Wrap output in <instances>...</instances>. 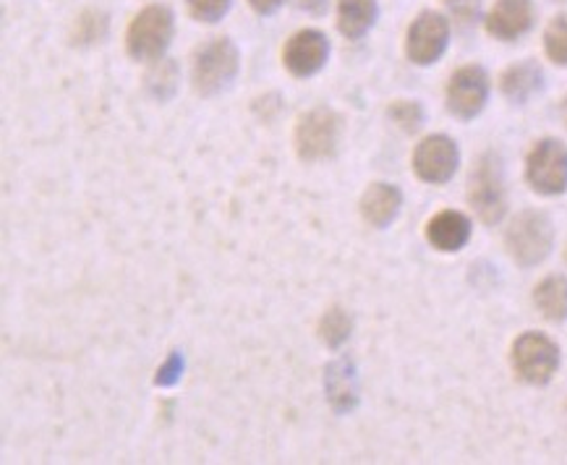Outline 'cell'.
<instances>
[{"label":"cell","instance_id":"cell-1","mask_svg":"<svg viewBox=\"0 0 567 465\" xmlns=\"http://www.w3.org/2000/svg\"><path fill=\"white\" fill-rule=\"evenodd\" d=\"M505 246L513 261L523 270L542 265L555 246V225L542 209H523L505 230Z\"/></svg>","mask_w":567,"mask_h":465},{"label":"cell","instance_id":"cell-2","mask_svg":"<svg viewBox=\"0 0 567 465\" xmlns=\"http://www.w3.org/2000/svg\"><path fill=\"white\" fill-rule=\"evenodd\" d=\"M468 205L484 225H497L507 213V188L503 163L494 152L476 159L468 178Z\"/></svg>","mask_w":567,"mask_h":465},{"label":"cell","instance_id":"cell-3","mask_svg":"<svg viewBox=\"0 0 567 465\" xmlns=\"http://www.w3.org/2000/svg\"><path fill=\"white\" fill-rule=\"evenodd\" d=\"M173 32H176V19L168 6L155 3L136 13L126 32V50L134 61L150 63L159 61L168 50Z\"/></svg>","mask_w":567,"mask_h":465},{"label":"cell","instance_id":"cell-4","mask_svg":"<svg viewBox=\"0 0 567 465\" xmlns=\"http://www.w3.org/2000/svg\"><path fill=\"white\" fill-rule=\"evenodd\" d=\"M238 65H241V55L233 40L215 38L205 42L194 55V90L202 97H215L233 84V79L238 76Z\"/></svg>","mask_w":567,"mask_h":465},{"label":"cell","instance_id":"cell-5","mask_svg":"<svg viewBox=\"0 0 567 465\" xmlns=\"http://www.w3.org/2000/svg\"><path fill=\"white\" fill-rule=\"evenodd\" d=\"M343 140V118L330 107H315L296 123V152L303 163L330 159Z\"/></svg>","mask_w":567,"mask_h":465},{"label":"cell","instance_id":"cell-6","mask_svg":"<svg viewBox=\"0 0 567 465\" xmlns=\"http://www.w3.org/2000/svg\"><path fill=\"white\" fill-rule=\"evenodd\" d=\"M511 363L520 382L542 388L555 380L559 369V345L544 332H523L513 343Z\"/></svg>","mask_w":567,"mask_h":465},{"label":"cell","instance_id":"cell-7","mask_svg":"<svg viewBox=\"0 0 567 465\" xmlns=\"http://www.w3.org/2000/svg\"><path fill=\"white\" fill-rule=\"evenodd\" d=\"M526 180L536 194L559 196L567 192V147L559 140H542L526 157Z\"/></svg>","mask_w":567,"mask_h":465},{"label":"cell","instance_id":"cell-8","mask_svg":"<svg viewBox=\"0 0 567 465\" xmlns=\"http://www.w3.org/2000/svg\"><path fill=\"white\" fill-rule=\"evenodd\" d=\"M450 42V21L437 11H421L405 34V55L416 65H432L445 55Z\"/></svg>","mask_w":567,"mask_h":465},{"label":"cell","instance_id":"cell-9","mask_svg":"<svg viewBox=\"0 0 567 465\" xmlns=\"http://www.w3.org/2000/svg\"><path fill=\"white\" fill-rule=\"evenodd\" d=\"M457 165H461V149L445 134H432L419 142L413 149V173L424 180V184L442 186L455 176Z\"/></svg>","mask_w":567,"mask_h":465},{"label":"cell","instance_id":"cell-10","mask_svg":"<svg viewBox=\"0 0 567 465\" xmlns=\"http://www.w3.org/2000/svg\"><path fill=\"white\" fill-rule=\"evenodd\" d=\"M489 100V74L482 65H463L447 84V111L461 121L476 118Z\"/></svg>","mask_w":567,"mask_h":465},{"label":"cell","instance_id":"cell-11","mask_svg":"<svg viewBox=\"0 0 567 465\" xmlns=\"http://www.w3.org/2000/svg\"><path fill=\"white\" fill-rule=\"evenodd\" d=\"M330 58V40L319 29H301L282 48V65L298 79L315 76Z\"/></svg>","mask_w":567,"mask_h":465},{"label":"cell","instance_id":"cell-12","mask_svg":"<svg viewBox=\"0 0 567 465\" xmlns=\"http://www.w3.org/2000/svg\"><path fill=\"white\" fill-rule=\"evenodd\" d=\"M534 0H494L492 11L486 13V32L494 40L515 42L534 27Z\"/></svg>","mask_w":567,"mask_h":465},{"label":"cell","instance_id":"cell-13","mask_svg":"<svg viewBox=\"0 0 567 465\" xmlns=\"http://www.w3.org/2000/svg\"><path fill=\"white\" fill-rule=\"evenodd\" d=\"M324 390L327 401H330L332 411L348 413L359 403V376H355V366L348 355H340L324 369Z\"/></svg>","mask_w":567,"mask_h":465},{"label":"cell","instance_id":"cell-14","mask_svg":"<svg viewBox=\"0 0 567 465\" xmlns=\"http://www.w3.org/2000/svg\"><path fill=\"white\" fill-rule=\"evenodd\" d=\"M426 241L442 254L461 251L471 241V220L457 209H442L426 223Z\"/></svg>","mask_w":567,"mask_h":465},{"label":"cell","instance_id":"cell-15","mask_svg":"<svg viewBox=\"0 0 567 465\" xmlns=\"http://www.w3.org/2000/svg\"><path fill=\"white\" fill-rule=\"evenodd\" d=\"M403 207V194L392 184H372L361 196V215L372 228L384 230L395 223Z\"/></svg>","mask_w":567,"mask_h":465},{"label":"cell","instance_id":"cell-16","mask_svg":"<svg viewBox=\"0 0 567 465\" xmlns=\"http://www.w3.org/2000/svg\"><path fill=\"white\" fill-rule=\"evenodd\" d=\"M499 90L513 105H526L534 94L544 90V71L536 61H520L505 69L499 76Z\"/></svg>","mask_w":567,"mask_h":465},{"label":"cell","instance_id":"cell-17","mask_svg":"<svg viewBox=\"0 0 567 465\" xmlns=\"http://www.w3.org/2000/svg\"><path fill=\"white\" fill-rule=\"evenodd\" d=\"M377 13H380L377 0H340L338 29L348 40H361L374 27Z\"/></svg>","mask_w":567,"mask_h":465},{"label":"cell","instance_id":"cell-18","mask_svg":"<svg viewBox=\"0 0 567 465\" xmlns=\"http://www.w3.org/2000/svg\"><path fill=\"white\" fill-rule=\"evenodd\" d=\"M534 303L549 322H565L567 319V278L565 275H549L534 288Z\"/></svg>","mask_w":567,"mask_h":465},{"label":"cell","instance_id":"cell-19","mask_svg":"<svg viewBox=\"0 0 567 465\" xmlns=\"http://www.w3.org/2000/svg\"><path fill=\"white\" fill-rule=\"evenodd\" d=\"M351 330H353V319L346 309L340 307L327 309L322 322H319V338H322V343L327 348H332V351H338V348L351 338Z\"/></svg>","mask_w":567,"mask_h":465},{"label":"cell","instance_id":"cell-20","mask_svg":"<svg viewBox=\"0 0 567 465\" xmlns=\"http://www.w3.org/2000/svg\"><path fill=\"white\" fill-rule=\"evenodd\" d=\"M105 34H107V17H105V13L84 11L82 17H76L71 40H74V45H94V42H103Z\"/></svg>","mask_w":567,"mask_h":465},{"label":"cell","instance_id":"cell-21","mask_svg":"<svg viewBox=\"0 0 567 465\" xmlns=\"http://www.w3.org/2000/svg\"><path fill=\"white\" fill-rule=\"evenodd\" d=\"M544 53L551 63L567 65V13H559L544 29Z\"/></svg>","mask_w":567,"mask_h":465},{"label":"cell","instance_id":"cell-22","mask_svg":"<svg viewBox=\"0 0 567 465\" xmlns=\"http://www.w3.org/2000/svg\"><path fill=\"white\" fill-rule=\"evenodd\" d=\"M388 115L395 126L409 131V134L424 126V107L413 103V100H398V103H392Z\"/></svg>","mask_w":567,"mask_h":465},{"label":"cell","instance_id":"cell-23","mask_svg":"<svg viewBox=\"0 0 567 465\" xmlns=\"http://www.w3.org/2000/svg\"><path fill=\"white\" fill-rule=\"evenodd\" d=\"M186 9L192 19L205 21V24H217L230 9V0H186Z\"/></svg>","mask_w":567,"mask_h":465},{"label":"cell","instance_id":"cell-24","mask_svg":"<svg viewBox=\"0 0 567 465\" xmlns=\"http://www.w3.org/2000/svg\"><path fill=\"white\" fill-rule=\"evenodd\" d=\"M147 82H150V90L157 94V97H168V94H165V90L163 86H168L171 90V94H173V90H176V82H178V69H176V63H171V61H163V65H157V69H152V74L147 76Z\"/></svg>","mask_w":567,"mask_h":465},{"label":"cell","instance_id":"cell-25","mask_svg":"<svg viewBox=\"0 0 567 465\" xmlns=\"http://www.w3.org/2000/svg\"><path fill=\"white\" fill-rule=\"evenodd\" d=\"M181 374H184V355L171 353L168 359L163 361V366L157 369L155 384H159V388H171V384H176L181 380Z\"/></svg>","mask_w":567,"mask_h":465},{"label":"cell","instance_id":"cell-26","mask_svg":"<svg viewBox=\"0 0 567 465\" xmlns=\"http://www.w3.org/2000/svg\"><path fill=\"white\" fill-rule=\"evenodd\" d=\"M282 3H286V0H249L251 9L261 13V17H270V13L278 11Z\"/></svg>","mask_w":567,"mask_h":465},{"label":"cell","instance_id":"cell-27","mask_svg":"<svg viewBox=\"0 0 567 465\" xmlns=\"http://www.w3.org/2000/svg\"><path fill=\"white\" fill-rule=\"evenodd\" d=\"M298 6H301V11H309L315 13V17H322L327 11V6H330V0H298Z\"/></svg>","mask_w":567,"mask_h":465},{"label":"cell","instance_id":"cell-28","mask_svg":"<svg viewBox=\"0 0 567 465\" xmlns=\"http://www.w3.org/2000/svg\"><path fill=\"white\" fill-rule=\"evenodd\" d=\"M563 118H565V123H567V97L563 100Z\"/></svg>","mask_w":567,"mask_h":465}]
</instances>
